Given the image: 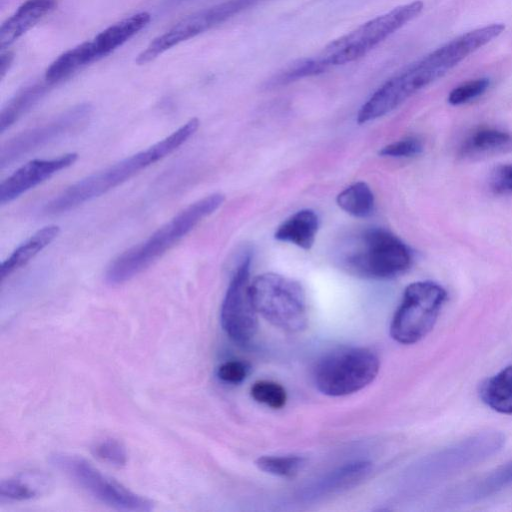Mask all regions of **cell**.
<instances>
[{"instance_id": "6da1fadb", "label": "cell", "mask_w": 512, "mask_h": 512, "mask_svg": "<svg viewBox=\"0 0 512 512\" xmlns=\"http://www.w3.org/2000/svg\"><path fill=\"white\" fill-rule=\"evenodd\" d=\"M504 30L503 23L478 27L457 36L413 62L388 79L370 96L359 109L357 122L367 123L393 111L497 38Z\"/></svg>"}, {"instance_id": "7a4b0ae2", "label": "cell", "mask_w": 512, "mask_h": 512, "mask_svg": "<svg viewBox=\"0 0 512 512\" xmlns=\"http://www.w3.org/2000/svg\"><path fill=\"white\" fill-rule=\"evenodd\" d=\"M198 127L199 120L197 118L190 119L176 131L145 150L76 182L48 202L44 207L45 213L66 212L101 196L146 167L173 153L196 132Z\"/></svg>"}, {"instance_id": "3957f363", "label": "cell", "mask_w": 512, "mask_h": 512, "mask_svg": "<svg viewBox=\"0 0 512 512\" xmlns=\"http://www.w3.org/2000/svg\"><path fill=\"white\" fill-rule=\"evenodd\" d=\"M224 199L223 194L214 193L190 204L146 240L115 258L107 267L106 282L120 285L140 274L217 210Z\"/></svg>"}, {"instance_id": "277c9868", "label": "cell", "mask_w": 512, "mask_h": 512, "mask_svg": "<svg viewBox=\"0 0 512 512\" xmlns=\"http://www.w3.org/2000/svg\"><path fill=\"white\" fill-rule=\"evenodd\" d=\"M338 253L343 269L369 279L394 278L408 270L412 263L409 247L390 231L378 227L352 235Z\"/></svg>"}, {"instance_id": "5b68a950", "label": "cell", "mask_w": 512, "mask_h": 512, "mask_svg": "<svg viewBox=\"0 0 512 512\" xmlns=\"http://www.w3.org/2000/svg\"><path fill=\"white\" fill-rule=\"evenodd\" d=\"M423 6L422 1L416 0L395 7L331 41L314 57L324 72L331 67L353 62L415 19L423 10Z\"/></svg>"}, {"instance_id": "8992f818", "label": "cell", "mask_w": 512, "mask_h": 512, "mask_svg": "<svg viewBox=\"0 0 512 512\" xmlns=\"http://www.w3.org/2000/svg\"><path fill=\"white\" fill-rule=\"evenodd\" d=\"M250 292L257 313L272 325L288 332L306 327V296L299 282L277 273H263L253 279Z\"/></svg>"}, {"instance_id": "52a82bcc", "label": "cell", "mask_w": 512, "mask_h": 512, "mask_svg": "<svg viewBox=\"0 0 512 512\" xmlns=\"http://www.w3.org/2000/svg\"><path fill=\"white\" fill-rule=\"evenodd\" d=\"M379 359L369 349L344 347L323 356L314 369L317 388L328 396L355 393L377 376Z\"/></svg>"}, {"instance_id": "ba28073f", "label": "cell", "mask_w": 512, "mask_h": 512, "mask_svg": "<svg viewBox=\"0 0 512 512\" xmlns=\"http://www.w3.org/2000/svg\"><path fill=\"white\" fill-rule=\"evenodd\" d=\"M51 464L97 501L109 507L133 512H148L153 503L103 474L81 456L56 453Z\"/></svg>"}, {"instance_id": "9c48e42d", "label": "cell", "mask_w": 512, "mask_h": 512, "mask_svg": "<svg viewBox=\"0 0 512 512\" xmlns=\"http://www.w3.org/2000/svg\"><path fill=\"white\" fill-rule=\"evenodd\" d=\"M446 299L445 289L435 282L408 285L391 322V337L402 344L420 341L434 327Z\"/></svg>"}, {"instance_id": "30bf717a", "label": "cell", "mask_w": 512, "mask_h": 512, "mask_svg": "<svg viewBox=\"0 0 512 512\" xmlns=\"http://www.w3.org/2000/svg\"><path fill=\"white\" fill-rule=\"evenodd\" d=\"M262 1L264 0H226L192 13L165 33L154 38L137 56L136 63L147 64L172 47L229 20Z\"/></svg>"}, {"instance_id": "8fae6325", "label": "cell", "mask_w": 512, "mask_h": 512, "mask_svg": "<svg viewBox=\"0 0 512 512\" xmlns=\"http://www.w3.org/2000/svg\"><path fill=\"white\" fill-rule=\"evenodd\" d=\"M250 266L251 256L247 254L232 276L220 312L224 331L242 345L252 340L258 328L257 311L250 292Z\"/></svg>"}, {"instance_id": "7c38bea8", "label": "cell", "mask_w": 512, "mask_h": 512, "mask_svg": "<svg viewBox=\"0 0 512 512\" xmlns=\"http://www.w3.org/2000/svg\"><path fill=\"white\" fill-rule=\"evenodd\" d=\"M504 443L505 436L498 431L475 434L432 455L425 471L433 481L446 479L491 457Z\"/></svg>"}, {"instance_id": "4fadbf2b", "label": "cell", "mask_w": 512, "mask_h": 512, "mask_svg": "<svg viewBox=\"0 0 512 512\" xmlns=\"http://www.w3.org/2000/svg\"><path fill=\"white\" fill-rule=\"evenodd\" d=\"M91 114V107L80 104L49 122L25 130L8 140L0 151V167L10 165L22 156L81 129Z\"/></svg>"}, {"instance_id": "5bb4252c", "label": "cell", "mask_w": 512, "mask_h": 512, "mask_svg": "<svg viewBox=\"0 0 512 512\" xmlns=\"http://www.w3.org/2000/svg\"><path fill=\"white\" fill-rule=\"evenodd\" d=\"M76 159V153H68L52 159L27 162L0 184V203L3 205L11 202L55 173L71 166Z\"/></svg>"}, {"instance_id": "9a60e30c", "label": "cell", "mask_w": 512, "mask_h": 512, "mask_svg": "<svg viewBox=\"0 0 512 512\" xmlns=\"http://www.w3.org/2000/svg\"><path fill=\"white\" fill-rule=\"evenodd\" d=\"M371 468L368 461L344 464L307 487L303 491V497L307 500H317L342 493L361 483L370 474Z\"/></svg>"}, {"instance_id": "2e32d148", "label": "cell", "mask_w": 512, "mask_h": 512, "mask_svg": "<svg viewBox=\"0 0 512 512\" xmlns=\"http://www.w3.org/2000/svg\"><path fill=\"white\" fill-rule=\"evenodd\" d=\"M55 7V0H27L0 28V48L13 44Z\"/></svg>"}, {"instance_id": "e0dca14e", "label": "cell", "mask_w": 512, "mask_h": 512, "mask_svg": "<svg viewBox=\"0 0 512 512\" xmlns=\"http://www.w3.org/2000/svg\"><path fill=\"white\" fill-rule=\"evenodd\" d=\"M151 20L148 12H139L131 15L100 32L92 41L96 59L107 56L123 45Z\"/></svg>"}, {"instance_id": "ac0fdd59", "label": "cell", "mask_w": 512, "mask_h": 512, "mask_svg": "<svg viewBox=\"0 0 512 512\" xmlns=\"http://www.w3.org/2000/svg\"><path fill=\"white\" fill-rule=\"evenodd\" d=\"M512 151V134L493 127H480L462 143L459 154L464 158H479Z\"/></svg>"}, {"instance_id": "d6986e66", "label": "cell", "mask_w": 512, "mask_h": 512, "mask_svg": "<svg viewBox=\"0 0 512 512\" xmlns=\"http://www.w3.org/2000/svg\"><path fill=\"white\" fill-rule=\"evenodd\" d=\"M319 219L310 209L297 211L287 218L276 230L274 237L278 241L292 243L299 248L309 250L314 244Z\"/></svg>"}, {"instance_id": "ffe728a7", "label": "cell", "mask_w": 512, "mask_h": 512, "mask_svg": "<svg viewBox=\"0 0 512 512\" xmlns=\"http://www.w3.org/2000/svg\"><path fill=\"white\" fill-rule=\"evenodd\" d=\"M59 231L60 229L57 225H48L38 230L29 239L20 244L1 264V280L3 281L30 262L58 236Z\"/></svg>"}, {"instance_id": "44dd1931", "label": "cell", "mask_w": 512, "mask_h": 512, "mask_svg": "<svg viewBox=\"0 0 512 512\" xmlns=\"http://www.w3.org/2000/svg\"><path fill=\"white\" fill-rule=\"evenodd\" d=\"M95 60L92 43L86 41L56 58L45 72V81L48 85L58 83Z\"/></svg>"}, {"instance_id": "7402d4cb", "label": "cell", "mask_w": 512, "mask_h": 512, "mask_svg": "<svg viewBox=\"0 0 512 512\" xmlns=\"http://www.w3.org/2000/svg\"><path fill=\"white\" fill-rule=\"evenodd\" d=\"M479 395L494 411L512 415V366L502 369L483 382Z\"/></svg>"}, {"instance_id": "603a6c76", "label": "cell", "mask_w": 512, "mask_h": 512, "mask_svg": "<svg viewBox=\"0 0 512 512\" xmlns=\"http://www.w3.org/2000/svg\"><path fill=\"white\" fill-rule=\"evenodd\" d=\"M510 485H512V462L502 465L479 480L466 485L458 492L457 498L461 502L471 503Z\"/></svg>"}, {"instance_id": "cb8c5ba5", "label": "cell", "mask_w": 512, "mask_h": 512, "mask_svg": "<svg viewBox=\"0 0 512 512\" xmlns=\"http://www.w3.org/2000/svg\"><path fill=\"white\" fill-rule=\"evenodd\" d=\"M47 479L41 474L24 473L0 483V502H20L40 496L46 489Z\"/></svg>"}, {"instance_id": "d4e9b609", "label": "cell", "mask_w": 512, "mask_h": 512, "mask_svg": "<svg viewBox=\"0 0 512 512\" xmlns=\"http://www.w3.org/2000/svg\"><path fill=\"white\" fill-rule=\"evenodd\" d=\"M48 84L36 83L17 92L2 108L0 131L3 133L23 114L30 110L45 94Z\"/></svg>"}, {"instance_id": "484cf974", "label": "cell", "mask_w": 512, "mask_h": 512, "mask_svg": "<svg viewBox=\"0 0 512 512\" xmlns=\"http://www.w3.org/2000/svg\"><path fill=\"white\" fill-rule=\"evenodd\" d=\"M336 202L343 211L357 218L370 216L375 205L372 190L368 184L362 181L356 182L340 192L336 197Z\"/></svg>"}, {"instance_id": "4316f807", "label": "cell", "mask_w": 512, "mask_h": 512, "mask_svg": "<svg viewBox=\"0 0 512 512\" xmlns=\"http://www.w3.org/2000/svg\"><path fill=\"white\" fill-rule=\"evenodd\" d=\"M305 460L300 456H262L256 460L257 467L269 474L292 478L304 466Z\"/></svg>"}, {"instance_id": "83f0119b", "label": "cell", "mask_w": 512, "mask_h": 512, "mask_svg": "<svg viewBox=\"0 0 512 512\" xmlns=\"http://www.w3.org/2000/svg\"><path fill=\"white\" fill-rule=\"evenodd\" d=\"M91 450L95 457L115 467L125 466L128 461L125 446L114 438H104L97 441Z\"/></svg>"}, {"instance_id": "f1b7e54d", "label": "cell", "mask_w": 512, "mask_h": 512, "mask_svg": "<svg viewBox=\"0 0 512 512\" xmlns=\"http://www.w3.org/2000/svg\"><path fill=\"white\" fill-rule=\"evenodd\" d=\"M251 396L257 402L274 409L282 408L287 400L285 389L280 384L267 380L254 383L251 387Z\"/></svg>"}, {"instance_id": "f546056e", "label": "cell", "mask_w": 512, "mask_h": 512, "mask_svg": "<svg viewBox=\"0 0 512 512\" xmlns=\"http://www.w3.org/2000/svg\"><path fill=\"white\" fill-rule=\"evenodd\" d=\"M489 86L490 79L486 77L468 80L449 93L448 102L454 106L468 103L484 94Z\"/></svg>"}, {"instance_id": "4dcf8cb0", "label": "cell", "mask_w": 512, "mask_h": 512, "mask_svg": "<svg viewBox=\"0 0 512 512\" xmlns=\"http://www.w3.org/2000/svg\"><path fill=\"white\" fill-rule=\"evenodd\" d=\"M423 151L422 142L415 137H408L384 146L379 155L388 157H412Z\"/></svg>"}, {"instance_id": "1f68e13d", "label": "cell", "mask_w": 512, "mask_h": 512, "mask_svg": "<svg viewBox=\"0 0 512 512\" xmlns=\"http://www.w3.org/2000/svg\"><path fill=\"white\" fill-rule=\"evenodd\" d=\"M248 374V367L238 360H230L221 364L217 370V376L223 382L229 384L241 383Z\"/></svg>"}, {"instance_id": "d6a6232c", "label": "cell", "mask_w": 512, "mask_h": 512, "mask_svg": "<svg viewBox=\"0 0 512 512\" xmlns=\"http://www.w3.org/2000/svg\"><path fill=\"white\" fill-rule=\"evenodd\" d=\"M492 186L498 192H512V164L501 165L495 169Z\"/></svg>"}, {"instance_id": "836d02e7", "label": "cell", "mask_w": 512, "mask_h": 512, "mask_svg": "<svg viewBox=\"0 0 512 512\" xmlns=\"http://www.w3.org/2000/svg\"><path fill=\"white\" fill-rule=\"evenodd\" d=\"M13 61V54L9 51L2 52L0 55V77L3 78L9 70Z\"/></svg>"}, {"instance_id": "e575fe53", "label": "cell", "mask_w": 512, "mask_h": 512, "mask_svg": "<svg viewBox=\"0 0 512 512\" xmlns=\"http://www.w3.org/2000/svg\"><path fill=\"white\" fill-rule=\"evenodd\" d=\"M169 1L172 2V3H179V2H182L184 0H169Z\"/></svg>"}]
</instances>
